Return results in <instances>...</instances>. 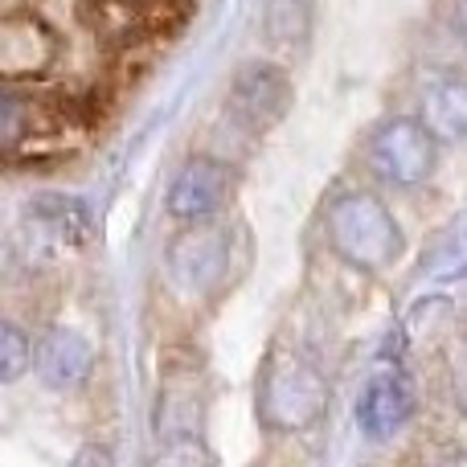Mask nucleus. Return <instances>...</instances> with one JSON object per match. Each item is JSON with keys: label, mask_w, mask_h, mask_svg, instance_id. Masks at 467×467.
I'll return each instance as SVG.
<instances>
[{"label": "nucleus", "mask_w": 467, "mask_h": 467, "mask_svg": "<svg viewBox=\"0 0 467 467\" xmlns=\"http://www.w3.org/2000/svg\"><path fill=\"white\" fill-rule=\"evenodd\" d=\"M258 427L271 435H296L328 414V378L312 357L296 348H271L254 389Z\"/></svg>", "instance_id": "nucleus-1"}, {"label": "nucleus", "mask_w": 467, "mask_h": 467, "mask_svg": "<svg viewBox=\"0 0 467 467\" xmlns=\"http://www.w3.org/2000/svg\"><path fill=\"white\" fill-rule=\"evenodd\" d=\"M324 234H328L332 254L365 275L386 271L406 246L398 218L369 189H348V193L332 197L328 213H324Z\"/></svg>", "instance_id": "nucleus-2"}, {"label": "nucleus", "mask_w": 467, "mask_h": 467, "mask_svg": "<svg viewBox=\"0 0 467 467\" xmlns=\"http://www.w3.org/2000/svg\"><path fill=\"white\" fill-rule=\"evenodd\" d=\"M439 148L419 115H386L365 140V169L389 189H419L435 172Z\"/></svg>", "instance_id": "nucleus-3"}, {"label": "nucleus", "mask_w": 467, "mask_h": 467, "mask_svg": "<svg viewBox=\"0 0 467 467\" xmlns=\"http://www.w3.org/2000/svg\"><path fill=\"white\" fill-rule=\"evenodd\" d=\"M234 230L222 222H202V226H185L181 238L169 246V279L185 296H213L230 283L234 275Z\"/></svg>", "instance_id": "nucleus-4"}, {"label": "nucleus", "mask_w": 467, "mask_h": 467, "mask_svg": "<svg viewBox=\"0 0 467 467\" xmlns=\"http://www.w3.org/2000/svg\"><path fill=\"white\" fill-rule=\"evenodd\" d=\"M238 193V169L222 156L197 152L177 169L169 193H164V210L181 226H202V222H218Z\"/></svg>", "instance_id": "nucleus-5"}, {"label": "nucleus", "mask_w": 467, "mask_h": 467, "mask_svg": "<svg viewBox=\"0 0 467 467\" xmlns=\"http://www.w3.org/2000/svg\"><path fill=\"white\" fill-rule=\"evenodd\" d=\"M291 103H296V87H291L287 70L279 62L254 57V62L234 70L230 90H226V115L238 128L263 136V131L279 128L287 119Z\"/></svg>", "instance_id": "nucleus-6"}, {"label": "nucleus", "mask_w": 467, "mask_h": 467, "mask_svg": "<svg viewBox=\"0 0 467 467\" xmlns=\"http://www.w3.org/2000/svg\"><path fill=\"white\" fill-rule=\"evenodd\" d=\"M57 54H62V37L41 13L16 8L5 16V25H0V74H5L8 87L46 78L54 70Z\"/></svg>", "instance_id": "nucleus-7"}, {"label": "nucleus", "mask_w": 467, "mask_h": 467, "mask_svg": "<svg viewBox=\"0 0 467 467\" xmlns=\"http://www.w3.org/2000/svg\"><path fill=\"white\" fill-rule=\"evenodd\" d=\"M95 369V348L74 328H49L37 345V373L49 389H74Z\"/></svg>", "instance_id": "nucleus-8"}, {"label": "nucleus", "mask_w": 467, "mask_h": 467, "mask_svg": "<svg viewBox=\"0 0 467 467\" xmlns=\"http://www.w3.org/2000/svg\"><path fill=\"white\" fill-rule=\"evenodd\" d=\"M414 414V394L406 378H378L357 402V427L369 439H389Z\"/></svg>", "instance_id": "nucleus-9"}, {"label": "nucleus", "mask_w": 467, "mask_h": 467, "mask_svg": "<svg viewBox=\"0 0 467 467\" xmlns=\"http://www.w3.org/2000/svg\"><path fill=\"white\" fill-rule=\"evenodd\" d=\"M419 119L439 144H463L467 140V78L447 74L422 90Z\"/></svg>", "instance_id": "nucleus-10"}, {"label": "nucleus", "mask_w": 467, "mask_h": 467, "mask_svg": "<svg viewBox=\"0 0 467 467\" xmlns=\"http://www.w3.org/2000/svg\"><path fill=\"white\" fill-rule=\"evenodd\" d=\"M29 230L57 250H78L90 238V213L74 197H37L29 205Z\"/></svg>", "instance_id": "nucleus-11"}, {"label": "nucleus", "mask_w": 467, "mask_h": 467, "mask_svg": "<svg viewBox=\"0 0 467 467\" xmlns=\"http://www.w3.org/2000/svg\"><path fill=\"white\" fill-rule=\"evenodd\" d=\"M78 16L95 37L111 41V46L148 37L144 0H78Z\"/></svg>", "instance_id": "nucleus-12"}, {"label": "nucleus", "mask_w": 467, "mask_h": 467, "mask_svg": "<svg viewBox=\"0 0 467 467\" xmlns=\"http://www.w3.org/2000/svg\"><path fill=\"white\" fill-rule=\"evenodd\" d=\"M312 0H271L266 5V37L275 46H299L307 37Z\"/></svg>", "instance_id": "nucleus-13"}, {"label": "nucleus", "mask_w": 467, "mask_h": 467, "mask_svg": "<svg viewBox=\"0 0 467 467\" xmlns=\"http://www.w3.org/2000/svg\"><path fill=\"white\" fill-rule=\"evenodd\" d=\"M422 275L435 283H455L467 279V230H460L455 238H447L435 254L422 263Z\"/></svg>", "instance_id": "nucleus-14"}, {"label": "nucleus", "mask_w": 467, "mask_h": 467, "mask_svg": "<svg viewBox=\"0 0 467 467\" xmlns=\"http://www.w3.org/2000/svg\"><path fill=\"white\" fill-rule=\"evenodd\" d=\"M29 365H33V340L16 324H5L0 328V381L13 386L16 378L29 373Z\"/></svg>", "instance_id": "nucleus-15"}, {"label": "nucleus", "mask_w": 467, "mask_h": 467, "mask_svg": "<svg viewBox=\"0 0 467 467\" xmlns=\"http://www.w3.org/2000/svg\"><path fill=\"white\" fill-rule=\"evenodd\" d=\"M148 467H213V455L197 435H169L161 451L148 460Z\"/></svg>", "instance_id": "nucleus-16"}, {"label": "nucleus", "mask_w": 467, "mask_h": 467, "mask_svg": "<svg viewBox=\"0 0 467 467\" xmlns=\"http://www.w3.org/2000/svg\"><path fill=\"white\" fill-rule=\"evenodd\" d=\"M70 467H115V451L107 443H99V439H90V443H82L74 451Z\"/></svg>", "instance_id": "nucleus-17"}, {"label": "nucleus", "mask_w": 467, "mask_h": 467, "mask_svg": "<svg viewBox=\"0 0 467 467\" xmlns=\"http://www.w3.org/2000/svg\"><path fill=\"white\" fill-rule=\"evenodd\" d=\"M451 25L467 37V0H455V8H451Z\"/></svg>", "instance_id": "nucleus-18"}]
</instances>
